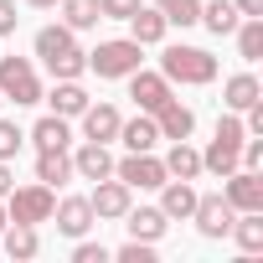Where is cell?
Listing matches in <instances>:
<instances>
[{
	"label": "cell",
	"instance_id": "cell-1",
	"mask_svg": "<svg viewBox=\"0 0 263 263\" xmlns=\"http://www.w3.org/2000/svg\"><path fill=\"white\" fill-rule=\"evenodd\" d=\"M36 57L52 78H83L88 72V52L78 47L72 26H42L36 31Z\"/></svg>",
	"mask_w": 263,
	"mask_h": 263
},
{
	"label": "cell",
	"instance_id": "cell-2",
	"mask_svg": "<svg viewBox=\"0 0 263 263\" xmlns=\"http://www.w3.org/2000/svg\"><path fill=\"white\" fill-rule=\"evenodd\" d=\"M160 72H165V83L176 88H206L212 78H217V57L206 52V47H165V57H160Z\"/></svg>",
	"mask_w": 263,
	"mask_h": 263
},
{
	"label": "cell",
	"instance_id": "cell-3",
	"mask_svg": "<svg viewBox=\"0 0 263 263\" xmlns=\"http://www.w3.org/2000/svg\"><path fill=\"white\" fill-rule=\"evenodd\" d=\"M140 57H145V47L135 36H114V42H98L88 52V72H98V78H129L140 67Z\"/></svg>",
	"mask_w": 263,
	"mask_h": 263
},
{
	"label": "cell",
	"instance_id": "cell-4",
	"mask_svg": "<svg viewBox=\"0 0 263 263\" xmlns=\"http://www.w3.org/2000/svg\"><path fill=\"white\" fill-rule=\"evenodd\" d=\"M0 98L16 103V108H31L42 103V78L26 57H0Z\"/></svg>",
	"mask_w": 263,
	"mask_h": 263
},
{
	"label": "cell",
	"instance_id": "cell-5",
	"mask_svg": "<svg viewBox=\"0 0 263 263\" xmlns=\"http://www.w3.org/2000/svg\"><path fill=\"white\" fill-rule=\"evenodd\" d=\"M52 206H57V191L52 186H11V196H6V217L11 222H31V227H42V222H52Z\"/></svg>",
	"mask_w": 263,
	"mask_h": 263
},
{
	"label": "cell",
	"instance_id": "cell-6",
	"mask_svg": "<svg viewBox=\"0 0 263 263\" xmlns=\"http://www.w3.org/2000/svg\"><path fill=\"white\" fill-rule=\"evenodd\" d=\"M114 176L129 186V191H160V181H165V165L155 160V150H129L124 160H114Z\"/></svg>",
	"mask_w": 263,
	"mask_h": 263
},
{
	"label": "cell",
	"instance_id": "cell-7",
	"mask_svg": "<svg viewBox=\"0 0 263 263\" xmlns=\"http://www.w3.org/2000/svg\"><path fill=\"white\" fill-rule=\"evenodd\" d=\"M232 217H237V212H232V201H227L222 191H217V196H201V191H196V212H191V222H196V232H201V237H212V242H217V237H227Z\"/></svg>",
	"mask_w": 263,
	"mask_h": 263
},
{
	"label": "cell",
	"instance_id": "cell-8",
	"mask_svg": "<svg viewBox=\"0 0 263 263\" xmlns=\"http://www.w3.org/2000/svg\"><path fill=\"white\" fill-rule=\"evenodd\" d=\"M88 206H93V217H98V222H114V217H124L129 206H135V191H129L119 176H103V181L93 186Z\"/></svg>",
	"mask_w": 263,
	"mask_h": 263
},
{
	"label": "cell",
	"instance_id": "cell-9",
	"mask_svg": "<svg viewBox=\"0 0 263 263\" xmlns=\"http://www.w3.org/2000/svg\"><path fill=\"white\" fill-rule=\"evenodd\" d=\"M129 98L140 103V114H155V108H165L176 93H171L165 72H145V67H135V72H129Z\"/></svg>",
	"mask_w": 263,
	"mask_h": 263
},
{
	"label": "cell",
	"instance_id": "cell-10",
	"mask_svg": "<svg viewBox=\"0 0 263 263\" xmlns=\"http://www.w3.org/2000/svg\"><path fill=\"white\" fill-rule=\"evenodd\" d=\"M222 181H227L222 196L232 201V212H263V176L258 171H232Z\"/></svg>",
	"mask_w": 263,
	"mask_h": 263
},
{
	"label": "cell",
	"instance_id": "cell-11",
	"mask_svg": "<svg viewBox=\"0 0 263 263\" xmlns=\"http://www.w3.org/2000/svg\"><path fill=\"white\" fill-rule=\"evenodd\" d=\"M52 217H57V232H62V237H88V227L98 222L93 206H88V196H62V201L52 206Z\"/></svg>",
	"mask_w": 263,
	"mask_h": 263
},
{
	"label": "cell",
	"instance_id": "cell-12",
	"mask_svg": "<svg viewBox=\"0 0 263 263\" xmlns=\"http://www.w3.org/2000/svg\"><path fill=\"white\" fill-rule=\"evenodd\" d=\"M72 176H83V181H103V176H114V155H108V145L83 140V145L72 150Z\"/></svg>",
	"mask_w": 263,
	"mask_h": 263
},
{
	"label": "cell",
	"instance_id": "cell-13",
	"mask_svg": "<svg viewBox=\"0 0 263 263\" xmlns=\"http://www.w3.org/2000/svg\"><path fill=\"white\" fill-rule=\"evenodd\" d=\"M160 212H165L171 222H191V212H196V186L165 176V181H160Z\"/></svg>",
	"mask_w": 263,
	"mask_h": 263
},
{
	"label": "cell",
	"instance_id": "cell-14",
	"mask_svg": "<svg viewBox=\"0 0 263 263\" xmlns=\"http://www.w3.org/2000/svg\"><path fill=\"white\" fill-rule=\"evenodd\" d=\"M78 119H83V140H98V145L119 140V124H124L114 103H88V108H83Z\"/></svg>",
	"mask_w": 263,
	"mask_h": 263
},
{
	"label": "cell",
	"instance_id": "cell-15",
	"mask_svg": "<svg viewBox=\"0 0 263 263\" xmlns=\"http://www.w3.org/2000/svg\"><path fill=\"white\" fill-rule=\"evenodd\" d=\"M155 129H160V140H191V129H196V114H191L181 98H171L165 108H155Z\"/></svg>",
	"mask_w": 263,
	"mask_h": 263
},
{
	"label": "cell",
	"instance_id": "cell-16",
	"mask_svg": "<svg viewBox=\"0 0 263 263\" xmlns=\"http://www.w3.org/2000/svg\"><path fill=\"white\" fill-rule=\"evenodd\" d=\"M124 222H129V237H140V242H160L165 227H171V217H165L160 206H129Z\"/></svg>",
	"mask_w": 263,
	"mask_h": 263
},
{
	"label": "cell",
	"instance_id": "cell-17",
	"mask_svg": "<svg viewBox=\"0 0 263 263\" xmlns=\"http://www.w3.org/2000/svg\"><path fill=\"white\" fill-rule=\"evenodd\" d=\"M47 103H52V114H62V119H78L93 98H88V88L78 83V78H57V88L47 93Z\"/></svg>",
	"mask_w": 263,
	"mask_h": 263
},
{
	"label": "cell",
	"instance_id": "cell-18",
	"mask_svg": "<svg viewBox=\"0 0 263 263\" xmlns=\"http://www.w3.org/2000/svg\"><path fill=\"white\" fill-rule=\"evenodd\" d=\"M119 140H124V150H155L160 145V129H155V114H135V119H124L119 124Z\"/></svg>",
	"mask_w": 263,
	"mask_h": 263
},
{
	"label": "cell",
	"instance_id": "cell-19",
	"mask_svg": "<svg viewBox=\"0 0 263 263\" xmlns=\"http://www.w3.org/2000/svg\"><path fill=\"white\" fill-rule=\"evenodd\" d=\"M165 31H171V21H165L155 6H140L135 16H129V36H135L140 47H160V42H165Z\"/></svg>",
	"mask_w": 263,
	"mask_h": 263
},
{
	"label": "cell",
	"instance_id": "cell-20",
	"mask_svg": "<svg viewBox=\"0 0 263 263\" xmlns=\"http://www.w3.org/2000/svg\"><path fill=\"white\" fill-rule=\"evenodd\" d=\"M263 98V83L253 78V72H232L227 83H222V103L232 108V114H242V108H253Z\"/></svg>",
	"mask_w": 263,
	"mask_h": 263
},
{
	"label": "cell",
	"instance_id": "cell-21",
	"mask_svg": "<svg viewBox=\"0 0 263 263\" xmlns=\"http://www.w3.org/2000/svg\"><path fill=\"white\" fill-rule=\"evenodd\" d=\"M31 145H36V150H67V145H72V129H67V119H62V114H47V119H36V124H31Z\"/></svg>",
	"mask_w": 263,
	"mask_h": 263
},
{
	"label": "cell",
	"instance_id": "cell-22",
	"mask_svg": "<svg viewBox=\"0 0 263 263\" xmlns=\"http://www.w3.org/2000/svg\"><path fill=\"white\" fill-rule=\"evenodd\" d=\"M0 242H6V253H11V258H21V263L42 253V237H36V227H31V222H11V227H0Z\"/></svg>",
	"mask_w": 263,
	"mask_h": 263
},
{
	"label": "cell",
	"instance_id": "cell-23",
	"mask_svg": "<svg viewBox=\"0 0 263 263\" xmlns=\"http://www.w3.org/2000/svg\"><path fill=\"white\" fill-rule=\"evenodd\" d=\"M160 165H165V176H176V181H196V176H201V150H191L186 140H171V155H165Z\"/></svg>",
	"mask_w": 263,
	"mask_h": 263
},
{
	"label": "cell",
	"instance_id": "cell-24",
	"mask_svg": "<svg viewBox=\"0 0 263 263\" xmlns=\"http://www.w3.org/2000/svg\"><path fill=\"white\" fill-rule=\"evenodd\" d=\"M36 181L42 186H62V181H72V155L67 150H36Z\"/></svg>",
	"mask_w": 263,
	"mask_h": 263
},
{
	"label": "cell",
	"instance_id": "cell-25",
	"mask_svg": "<svg viewBox=\"0 0 263 263\" xmlns=\"http://www.w3.org/2000/svg\"><path fill=\"white\" fill-rule=\"evenodd\" d=\"M196 21H201L212 36H232L242 16H237V6H232V0H212V6H201V16H196Z\"/></svg>",
	"mask_w": 263,
	"mask_h": 263
},
{
	"label": "cell",
	"instance_id": "cell-26",
	"mask_svg": "<svg viewBox=\"0 0 263 263\" xmlns=\"http://www.w3.org/2000/svg\"><path fill=\"white\" fill-rule=\"evenodd\" d=\"M232 36H237V57L242 62H258L263 57V16H242Z\"/></svg>",
	"mask_w": 263,
	"mask_h": 263
},
{
	"label": "cell",
	"instance_id": "cell-27",
	"mask_svg": "<svg viewBox=\"0 0 263 263\" xmlns=\"http://www.w3.org/2000/svg\"><path fill=\"white\" fill-rule=\"evenodd\" d=\"M227 232L237 237V248H242V253H258V248H263V212H237Z\"/></svg>",
	"mask_w": 263,
	"mask_h": 263
},
{
	"label": "cell",
	"instance_id": "cell-28",
	"mask_svg": "<svg viewBox=\"0 0 263 263\" xmlns=\"http://www.w3.org/2000/svg\"><path fill=\"white\" fill-rule=\"evenodd\" d=\"M62 6V26H72V31H88V26H98L103 16H98V0H57Z\"/></svg>",
	"mask_w": 263,
	"mask_h": 263
},
{
	"label": "cell",
	"instance_id": "cell-29",
	"mask_svg": "<svg viewBox=\"0 0 263 263\" xmlns=\"http://www.w3.org/2000/svg\"><path fill=\"white\" fill-rule=\"evenodd\" d=\"M201 171H212V176H232V171H237V145L212 140V145H206V155H201Z\"/></svg>",
	"mask_w": 263,
	"mask_h": 263
},
{
	"label": "cell",
	"instance_id": "cell-30",
	"mask_svg": "<svg viewBox=\"0 0 263 263\" xmlns=\"http://www.w3.org/2000/svg\"><path fill=\"white\" fill-rule=\"evenodd\" d=\"M155 11H160L171 26H196V16H201V0H155Z\"/></svg>",
	"mask_w": 263,
	"mask_h": 263
},
{
	"label": "cell",
	"instance_id": "cell-31",
	"mask_svg": "<svg viewBox=\"0 0 263 263\" xmlns=\"http://www.w3.org/2000/svg\"><path fill=\"white\" fill-rule=\"evenodd\" d=\"M108 258H119V263H155V242H140V237H129L124 248H114Z\"/></svg>",
	"mask_w": 263,
	"mask_h": 263
},
{
	"label": "cell",
	"instance_id": "cell-32",
	"mask_svg": "<svg viewBox=\"0 0 263 263\" xmlns=\"http://www.w3.org/2000/svg\"><path fill=\"white\" fill-rule=\"evenodd\" d=\"M21 145H26V135H21L11 119H0V160H16V155H21Z\"/></svg>",
	"mask_w": 263,
	"mask_h": 263
},
{
	"label": "cell",
	"instance_id": "cell-33",
	"mask_svg": "<svg viewBox=\"0 0 263 263\" xmlns=\"http://www.w3.org/2000/svg\"><path fill=\"white\" fill-rule=\"evenodd\" d=\"M217 140H222V145H242V140H248V129H242V119H237L232 108L217 119Z\"/></svg>",
	"mask_w": 263,
	"mask_h": 263
},
{
	"label": "cell",
	"instance_id": "cell-34",
	"mask_svg": "<svg viewBox=\"0 0 263 263\" xmlns=\"http://www.w3.org/2000/svg\"><path fill=\"white\" fill-rule=\"evenodd\" d=\"M140 6H145V0H98V16L103 21H129Z\"/></svg>",
	"mask_w": 263,
	"mask_h": 263
},
{
	"label": "cell",
	"instance_id": "cell-35",
	"mask_svg": "<svg viewBox=\"0 0 263 263\" xmlns=\"http://www.w3.org/2000/svg\"><path fill=\"white\" fill-rule=\"evenodd\" d=\"M108 258V248L103 242H88V237H78V248H72V263H103Z\"/></svg>",
	"mask_w": 263,
	"mask_h": 263
},
{
	"label": "cell",
	"instance_id": "cell-36",
	"mask_svg": "<svg viewBox=\"0 0 263 263\" xmlns=\"http://www.w3.org/2000/svg\"><path fill=\"white\" fill-rule=\"evenodd\" d=\"M16 21H21V16H16V0H0V36H11Z\"/></svg>",
	"mask_w": 263,
	"mask_h": 263
},
{
	"label": "cell",
	"instance_id": "cell-37",
	"mask_svg": "<svg viewBox=\"0 0 263 263\" xmlns=\"http://www.w3.org/2000/svg\"><path fill=\"white\" fill-rule=\"evenodd\" d=\"M11 186H16V171H11V160H0V201L11 196Z\"/></svg>",
	"mask_w": 263,
	"mask_h": 263
},
{
	"label": "cell",
	"instance_id": "cell-38",
	"mask_svg": "<svg viewBox=\"0 0 263 263\" xmlns=\"http://www.w3.org/2000/svg\"><path fill=\"white\" fill-rule=\"evenodd\" d=\"M237 16H263V0H232Z\"/></svg>",
	"mask_w": 263,
	"mask_h": 263
},
{
	"label": "cell",
	"instance_id": "cell-39",
	"mask_svg": "<svg viewBox=\"0 0 263 263\" xmlns=\"http://www.w3.org/2000/svg\"><path fill=\"white\" fill-rule=\"evenodd\" d=\"M26 6H31V11H52V6H57V0H26Z\"/></svg>",
	"mask_w": 263,
	"mask_h": 263
},
{
	"label": "cell",
	"instance_id": "cell-40",
	"mask_svg": "<svg viewBox=\"0 0 263 263\" xmlns=\"http://www.w3.org/2000/svg\"><path fill=\"white\" fill-rule=\"evenodd\" d=\"M6 222H11V217H6V201H0V227H6Z\"/></svg>",
	"mask_w": 263,
	"mask_h": 263
},
{
	"label": "cell",
	"instance_id": "cell-41",
	"mask_svg": "<svg viewBox=\"0 0 263 263\" xmlns=\"http://www.w3.org/2000/svg\"><path fill=\"white\" fill-rule=\"evenodd\" d=\"M0 103H6V98H0Z\"/></svg>",
	"mask_w": 263,
	"mask_h": 263
}]
</instances>
